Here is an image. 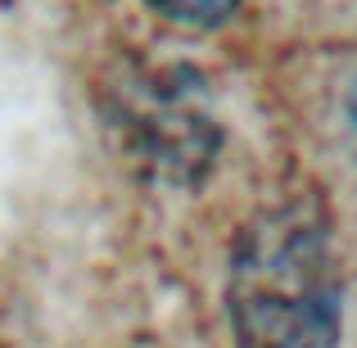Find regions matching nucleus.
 Returning a JSON list of instances; mask_svg holds the SVG:
<instances>
[{
    "instance_id": "f257e3e1",
    "label": "nucleus",
    "mask_w": 357,
    "mask_h": 348,
    "mask_svg": "<svg viewBox=\"0 0 357 348\" xmlns=\"http://www.w3.org/2000/svg\"><path fill=\"white\" fill-rule=\"evenodd\" d=\"M236 348H340L344 289L331 235L307 204L262 209L231 253Z\"/></svg>"
},
{
    "instance_id": "f03ea898",
    "label": "nucleus",
    "mask_w": 357,
    "mask_h": 348,
    "mask_svg": "<svg viewBox=\"0 0 357 348\" xmlns=\"http://www.w3.org/2000/svg\"><path fill=\"white\" fill-rule=\"evenodd\" d=\"M149 9H158L163 18L172 23H185V27H213L240 5V0H145Z\"/></svg>"
}]
</instances>
